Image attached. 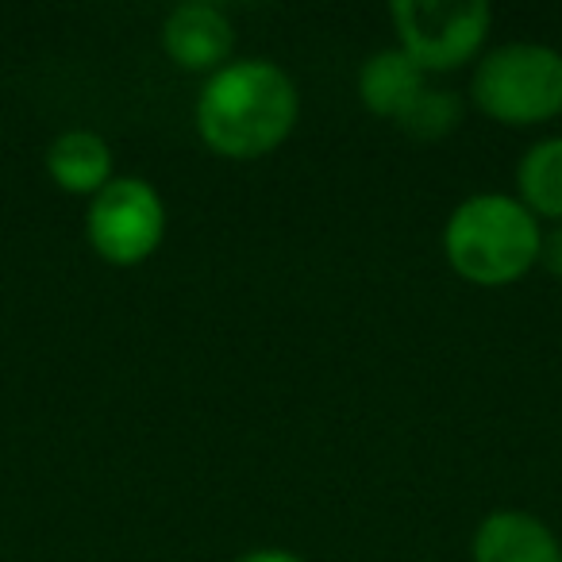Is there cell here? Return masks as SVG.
<instances>
[{"instance_id":"6da1fadb","label":"cell","mask_w":562,"mask_h":562,"mask_svg":"<svg viewBox=\"0 0 562 562\" xmlns=\"http://www.w3.org/2000/svg\"><path fill=\"white\" fill-rule=\"evenodd\" d=\"M297 86L270 58H239L204 81L196 101V132L216 155L247 162L290 139L297 124Z\"/></svg>"},{"instance_id":"7a4b0ae2","label":"cell","mask_w":562,"mask_h":562,"mask_svg":"<svg viewBox=\"0 0 562 562\" xmlns=\"http://www.w3.org/2000/svg\"><path fill=\"white\" fill-rule=\"evenodd\" d=\"M543 227L520 196L477 193L447 216L443 250L454 273L474 285H513L539 262Z\"/></svg>"},{"instance_id":"3957f363","label":"cell","mask_w":562,"mask_h":562,"mask_svg":"<svg viewBox=\"0 0 562 562\" xmlns=\"http://www.w3.org/2000/svg\"><path fill=\"white\" fill-rule=\"evenodd\" d=\"M474 104L490 120L528 127L562 112V55L543 43H505L477 63Z\"/></svg>"},{"instance_id":"277c9868","label":"cell","mask_w":562,"mask_h":562,"mask_svg":"<svg viewBox=\"0 0 562 562\" xmlns=\"http://www.w3.org/2000/svg\"><path fill=\"white\" fill-rule=\"evenodd\" d=\"M89 247L112 266H139L166 235V204L147 178H112L89 201Z\"/></svg>"},{"instance_id":"5b68a950","label":"cell","mask_w":562,"mask_h":562,"mask_svg":"<svg viewBox=\"0 0 562 562\" xmlns=\"http://www.w3.org/2000/svg\"><path fill=\"white\" fill-rule=\"evenodd\" d=\"M390 16L424 70H454L482 50L493 12L485 0H397Z\"/></svg>"},{"instance_id":"8992f818","label":"cell","mask_w":562,"mask_h":562,"mask_svg":"<svg viewBox=\"0 0 562 562\" xmlns=\"http://www.w3.org/2000/svg\"><path fill=\"white\" fill-rule=\"evenodd\" d=\"M232 20L216 4H204V0H189L166 16L162 24V47L181 70L193 74H216L220 66H227L232 55Z\"/></svg>"},{"instance_id":"52a82bcc","label":"cell","mask_w":562,"mask_h":562,"mask_svg":"<svg viewBox=\"0 0 562 562\" xmlns=\"http://www.w3.org/2000/svg\"><path fill=\"white\" fill-rule=\"evenodd\" d=\"M474 562H562V543L539 516L501 508L477 524Z\"/></svg>"},{"instance_id":"ba28073f","label":"cell","mask_w":562,"mask_h":562,"mask_svg":"<svg viewBox=\"0 0 562 562\" xmlns=\"http://www.w3.org/2000/svg\"><path fill=\"white\" fill-rule=\"evenodd\" d=\"M47 173L58 189L93 201L112 181V150L97 132L74 127V132H63L47 147Z\"/></svg>"},{"instance_id":"9c48e42d","label":"cell","mask_w":562,"mask_h":562,"mask_svg":"<svg viewBox=\"0 0 562 562\" xmlns=\"http://www.w3.org/2000/svg\"><path fill=\"white\" fill-rule=\"evenodd\" d=\"M424 78H428V70H424L408 50H401V47L378 50V55H370L359 70V97L370 112L397 120L401 112L428 89Z\"/></svg>"},{"instance_id":"30bf717a","label":"cell","mask_w":562,"mask_h":562,"mask_svg":"<svg viewBox=\"0 0 562 562\" xmlns=\"http://www.w3.org/2000/svg\"><path fill=\"white\" fill-rule=\"evenodd\" d=\"M520 204L531 216L562 220V135L539 139L516 166Z\"/></svg>"},{"instance_id":"8fae6325","label":"cell","mask_w":562,"mask_h":562,"mask_svg":"<svg viewBox=\"0 0 562 562\" xmlns=\"http://www.w3.org/2000/svg\"><path fill=\"white\" fill-rule=\"evenodd\" d=\"M459 116H462V101L451 89H424L397 116V127L416 135V139H443V135L454 132Z\"/></svg>"},{"instance_id":"7c38bea8","label":"cell","mask_w":562,"mask_h":562,"mask_svg":"<svg viewBox=\"0 0 562 562\" xmlns=\"http://www.w3.org/2000/svg\"><path fill=\"white\" fill-rule=\"evenodd\" d=\"M539 266H543L551 278H562V224L543 232V243H539Z\"/></svg>"},{"instance_id":"4fadbf2b","label":"cell","mask_w":562,"mask_h":562,"mask_svg":"<svg viewBox=\"0 0 562 562\" xmlns=\"http://www.w3.org/2000/svg\"><path fill=\"white\" fill-rule=\"evenodd\" d=\"M235 562H305V559H301V554H293V551H278V547H262V551L239 554Z\"/></svg>"}]
</instances>
